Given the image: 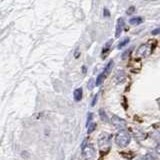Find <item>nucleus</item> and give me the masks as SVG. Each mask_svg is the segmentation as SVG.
<instances>
[{
  "mask_svg": "<svg viewBox=\"0 0 160 160\" xmlns=\"http://www.w3.org/2000/svg\"><path fill=\"white\" fill-rule=\"evenodd\" d=\"M104 79H105V75L103 73H100L98 76H97V79H96V81H95V85L96 86H99V85H101L102 82L104 81Z\"/></svg>",
  "mask_w": 160,
  "mask_h": 160,
  "instance_id": "obj_11",
  "label": "nucleus"
},
{
  "mask_svg": "<svg viewBox=\"0 0 160 160\" xmlns=\"http://www.w3.org/2000/svg\"><path fill=\"white\" fill-rule=\"evenodd\" d=\"M142 160H155V157L153 156L152 154H145L144 156L142 157Z\"/></svg>",
  "mask_w": 160,
  "mask_h": 160,
  "instance_id": "obj_15",
  "label": "nucleus"
},
{
  "mask_svg": "<svg viewBox=\"0 0 160 160\" xmlns=\"http://www.w3.org/2000/svg\"><path fill=\"white\" fill-rule=\"evenodd\" d=\"M112 42H113V40H109L108 42L105 43V45L103 46V49H102V58H105L108 55L109 51H110V47H111V45H112Z\"/></svg>",
  "mask_w": 160,
  "mask_h": 160,
  "instance_id": "obj_7",
  "label": "nucleus"
},
{
  "mask_svg": "<svg viewBox=\"0 0 160 160\" xmlns=\"http://www.w3.org/2000/svg\"><path fill=\"white\" fill-rule=\"evenodd\" d=\"M111 121H112V124L114 125V126L119 128L120 130L123 129L125 126H126V122H125V120L122 119V118H120V117H118L117 115H113Z\"/></svg>",
  "mask_w": 160,
  "mask_h": 160,
  "instance_id": "obj_5",
  "label": "nucleus"
},
{
  "mask_svg": "<svg viewBox=\"0 0 160 160\" xmlns=\"http://www.w3.org/2000/svg\"><path fill=\"white\" fill-rule=\"evenodd\" d=\"M95 128H96V123L95 122H91V123H89L88 124V130H87V133L90 134V133H92Z\"/></svg>",
  "mask_w": 160,
  "mask_h": 160,
  "instance_id": "obj_14",
  "label": "nucleus"
},
{
  "mask_svg": "<svg viewBox=\"0 0 160 160\" xmlns=\"http://www.w3.org/2000/svg\"><path fill=\"white\" fill-rule=\"evenodd\" d=\"M153 42L154 41H149L145 44L140 45V47L137 49V51H136V56H138V57H148L154 50Z\"/></svg>",
  "mask_w": 160,
  "mask_h": 160,
  "instance_id": "obj_2",
  "label": "nucleus"
},
{
  "mask_svg": "<svg viewBox=\"0 0 160 160\" xmlns=\"http://www.w3.org/2000/svg\"><path fill=\"white\" fill-rule=\"evenodd\" d=\"M82 94H83V91H82V88H77L74 90V93H73V96H74V99L75 101H80V100L82 99Z\"/></svg>",
  "mask_w": 160,
  "mask_h": 160,
  "instance_id": "obj_8",
  "label": "nucleus"
},
{
  "mask_svg": "<svg viewBox=\"0 0 160 160\" xmlns=\"http://www.w3.org/2000/svg\"><path fill=\"white\" fill-rule=\"evenodd\" d=\"M99 116H100V118H101L102 121H104V122H108L107 114H106V112H105L103 109H100V110H99Z\"/></svg>",
  "mask_w": 160,
  "mask_h": 160,
  "instance_id": "obj_13",
  "label": "nucleus"
},
{
  "mask_svg": "<svg viewBox=\"0 0 160 160\" xmlns=\"http://www.w3.org/2000/svg\"><path fill=\"white\" fill-rule=\"evenodd\" d=\"M89 115H88V118H87V125L89 124V123H91L90 121H91V119H92V113H88Z\"/></svg>",
  "mask_w": 160,
  "mask_h": 160,
  "instance_id": "obj_20",
  "label": "nucleus"
},
{
  "mask_svg": "<svg viewBox=\"0 0 160 160\" xmlns=\"http://www.w3.org/2000/svg\"><path fill=\"white\" fill-rule=\"evenodd\" d=\"M82 156L85 160H94L96 156V151L92 144H87L82 146Z\"/></svg>",
  "mask_w": 160,
  "mask_h": 160,
  "instance_id": "obj_3",
  "label": "nucleus"
},
{
  "mask_svg": "<svg viewBox=\"0 0 160 160\" xmlns=\"http://www.w3.org/2000/svg\"><path fill=\"white\" fill-rule=\"evenodd\" d=\"M97 100H98V94H95V95H94V97H93L92 102H91V106H92V107L95 106V104H96Z\"/></svg>",
  "mask_w": 160,
  "mask_h": 160,
  "instance_id": "obj_16",
  "label": "nucleus"
},
{
  "mask_svg": "<svg viewBox=\"0 0 160 160\" xmlns=\"http://www.w3.org/2000/svg\"><path fill=\"white\" fill-rule=\"evenodd\" d=\"M130 141H131V137H130L129 133L124 129H121L115 135V143L120 147H126Z\"/></svg>",
  "mask_w": 160,
  "mask_h": 160,
  "instance_id": "obj_1",
  "label": "nucleus"
},
{
  "mask_svg": "<svg viewBox=\"0 0 160 160\" xmlns=\"http://www.w3.org/2000/svg\"><path fill=\"white\" fill-rule=\"evenodd\" d=\"M129 41H130V39L128 38V37H125L123 40H121V41L119 42V44L117 45V48L118 49H121V48H123L125 45H127L128 43H129Z\"/></svg>",
  "mask_w": 160,
  "mask_h": 160,
  "instance_id": "obj_12",
  "label": "nucleus"
},
{
  "mask_svg": "<svg viewBox=\"0 0 160 160\" xmlns=\"http://www.w3.org/2000/svg\"><path fill=\"white\" fill-rule=\"evenodd\" d=\"M95 84H93V79H90L89 80V83H88V88L91 90L92 88H93V86H94Z\"/></svg>",
  "mask_w": 160,
  "mask_h": 160,
  "instance_id": "obj_19",
  "label": "nucleus"
},
{
  "mask_svg": "<svg viewBox=\"0 0 160 160\" xmlns=\"http://www.w3.org/2000/svg\"><path fill=\"white\" fill-rule=\"evenodd\" d=\"M110 142H111V135L108 133H102L97 140L98 146L101 150L108 149L110 146Z\"/></svg>",
  "mask_w": 160,
  "mask_h": 160,
  "instance_id": "obj_4",
  "label": "nucleus"
},
{
  "mask_svg": "<svg viewBox=\"0 0 160 160\" xmlns=\"http://www.w3.org/2000/svg\"><path fill=\"white\" fill-rule=\"evenodd\" d=\"M103 15L105 17H109L110 16V12H109V10L107 8H104L103 10Z\"/></svg>",
  "mask_w": 160,
  "mask_h": 160,
  "instance_id": "obj_18",
  "label": "nucleus"
},
{
  "mask_svg": "<svg viewBox=\"0 0 160 160\" xmlns=\"http://www.w3.org/2000/svg\"><path fill=\"white\" fill-rule=\"evenodd\" d=\"M134 11H135V7H134V6H131V7H129V8L127 9L126 14H127V15H131Z\"/></svg>",
  "mask_w": 160,
  "mask_h": 160,
  "instance_id": "obj_17",
  "label": "nucleus"
},
{
  "mask_svg": "<svg viewBox=\"0 0 160 160\" xmlns=\"http://www.w3.org/2000/svg\"><path fill=\"white\" fill-rule=\"evenodd\" d=\"M113 65H114V62H113V60H110V61L108 62V64L105 66V68H104V70H103V74L105 75V77L107 76V75L111 72V70H112V68H113Z\"/></svg>",
  "mask_w": 160,
  "mask_h": 160,
  "instance_id": "obj_9",
  "label": "nucleus"
},
{
  "mask_svg": "<svg viewBox=\"0 0 160 160\" xmlns=\"http://www.w3.org/2000/svg\"><path fill=\"white\" fill-rule=\"evenodd\" d=\"M123 27H124V19L123 18H118L117 24H116V32H115V37H116V38H118L120 35H121Z\"/></svg>",
  "mask_w": 160,
  "mask_h": 160,
  "instance_id": "obj_6",
  "label": "nucleus"
},
{
  "mask_svg": "<svg viewBox=\"0 0 160 160\" xmlns=\"http://www.w3.org/2000/svg\"><path fill=\"white\" fill-rule=\"evenodd\" d=\"M158 33H159V29H158V28H156V29L153 30V31H152V34H153V35H157Z\"/></svg>",
  "mask_w": 160,
  "mask_h": 160,
  "instance_id": "obj_21",
  "label": "nucleus"
},
{
  "mask_svg": "<svg viewBox=\"0 0 160 160\" xmlns=\"http://www.w3.org/2000/svg\"><path fill=\"white\" fill-rule=\"evenodd\" d=\"M143 22V18L142 17H133L129 20V23L130 24H132V25H139V24H141Z\"/></svg>",
  "mask_w": 160,
  "mask_h": 160,
  "instance_id": "obj_10",
  "label": "nucleus"
}]
</instances>
